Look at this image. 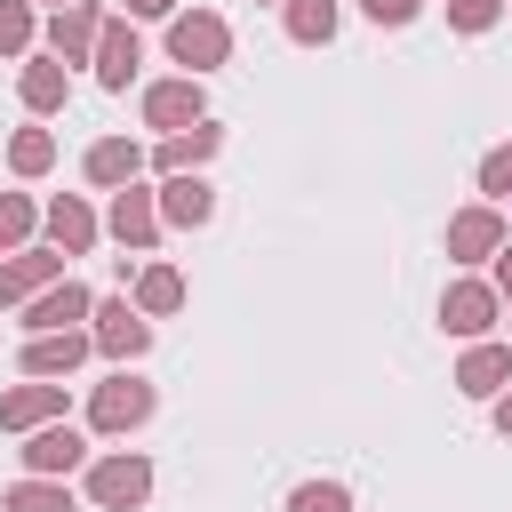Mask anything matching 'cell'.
<instances>
[{
	"label": "cell",
	"instance_id": "1",
	"mask_svg": "<svg viewBox=\"0 0 512 512\" xmlns=\"http://www.w3.org/2000/svg\"><path fill=\"white\" fill-rule=\"evenodd\" d=\"M168 56H176L184 72H216V64L232 56V32H224V16H208V8L176 16V24H168Z\"/></svg>",
	"mask_w": 512,
	"mask_h": 512
},
{
	"label": "cell",
	"instance_id": "2",
	"mask_svg": "<svg viewBox=\"0 0 512 512\" xmlns=\"http://www.w3.org/2000/svg\"><path fill=\"white\" fill-rule=\"evenodd\" d=\"M88 416H96V432H128V424H144V416H152V384L120 368L112 384H96V408H88Z\"/></svg>",
	"mask_w": 512,
	"mask_h": 512
},
{
	"label": "cell",
	"instance_id": "3",
	"mask_svg": "<svg viewBox=\"0 0 512 512\" xmlns=\"http://www.w3.org/2000/svg\"><path fill=\"white\" fill-rule=\"evenodd\" d=\"M88 496L112 504V512H128V504L152 496V464H144V456H104V464L88 472Z\"/></svg>",
	"mask_w": 512,
	"mask_h": 512
},
{
	"label": "cell",
	"instance_id": "4",
	"mask_svg": "<svg viewBox=\"0 0 512 512\" xmlns=\"http://www.w3.org/2000/svg\"><path fill=\"white\" fill-rule=\"evenodd\" d=\"M88 312H96V304H88V288H80V280H48V288L24 304V328H32V336H48V328H72V320H88Z\"/></svg>",
	"mask_w": 512,
	"mask_h": 512
},
{
	"label": "cell",
	"instance_id": "5",
	"mask_svg": "<svg viewBox=\"0 0 512 512\" xmlns=\"http://www.w3.org/2000/svg\"><path fill=\"white\" fill-rule=\"evenodd\" d=\"M88 344H96V336H80V328H48V336L24 344V376H72V368L88 360Z\"/></svg>",
	"mask_w": 512,
	"mask_h": 512
},
{
	"label": "cell",
	"instance_id": "6",
	"mask_svg": "<svg viewBox=\"0 0 512 512\" xmlns=\"http://www.w3.org/2000/svg\"><path fill=\"white\" fill-rule=\"evenodd\" d=\"M496 320V288H480V280H456L448 296H440V328L448 336H480Z\"/></svg>",
	"mask_w": 512,
	"mask_h": 512
},
{
	"label": "cell",
	"instance_id": "7",
	"mask_svg": "<svg viewBox=\"0 0 512 512\" xmlns=\"http://www.w3.org/2000/svg\"><path fill=\"white\" fill-rule=\"evenodd\" d=\"M64 272V256H48V248H24V256H8L0 264V304H32L48 280Z\"/></svg>",
	"mask_w": 512,
	"mask_h": 512
},
{
	"label": "cell",
	"instance_id": "8",
	"mask_svg": "<svg viewBox=\"0 0 512 512\" xmlns=\"http://www.w3.org/2000/svg\"><path fill=\"white\" fill-rule=\"evenodd\" d=\"M80 456H88V440H80L72 424H40L32 448H24V472H48V480H56V472H72Z\"/></svg>",
	"mask_w": 512,
	"mask_h": 512
},
{
	"label": "cell",
	"instance_id": "9",
	"mask_svg": "<svg viewBox=\"0 0 512 512\" xmlns=\"http://www.w3.org/2000/svg\"><path fill=\"white\" fill-rule=\"evenodd\" d=\"M136 64H144L136 32H128V24H104V32H96V80H104V88H128Z\"/></svg>",
	"mask_w": 512,
	"mask_h": 512
},
{
	"label": "cell",
	"instance_id": "10",
	"mask_svg": "<svg viewBox=\"0 0 512 512\" xmlns=\"http://www.w3.org/2000/svg\"><path fill=\"white\" fill-rule=\"evenodd\" d=\"M144 120H152V128H192V120H200V80H160V88H144Z\"/></svg>",
	"mask_w": 512,
	"mask_h": 512
},
{
	"label": "cell",
	"instance_id": "11",
	"mask_svg": "<svg viewBox=\"0 0 512 512\" xmlns=\"http://www.w3.org/2000/svg\"><path fill=\"white\" fill-rule=\"evenodd\" d=\"M152 232H160V200L128 184V192L112 200V240H120V248H152Z\"/></svg>",
	"mask_w": 512,
	"mask_h": 512
},
{
	"label": "cell",
	"instance_id": "12",
	"mask_svg": "<svg viewBox=\"0 0 512 512\" xmlns=\"http://www.w3.org/2000/svg\"><path fill=\"white\" fill-rule=\"evenodd\" d=\"M496 248H504V216H496V208H464V216L448 224V256L472 264V256H496Z\"/></svg>",
	"mask_w": 512,
	"mask_h": 512
},
{
	"label": "cell",
	"instance_id": "13",
	"mask_svg": "<svg viewBox=\"0 0 512 512\" xmlns=\"http://www.w3.org/2000/svg\"><path fill=\"white\" fill-rule=\"evenodd\" d=\"M144 344H152L144 312H128V304H104V312H96V352H112V360H136Z\"/></svg>",
	"mask_w": 512,
	"mask_h": 512
},
{
	"label": "cell",
	"instance_id": "14",
	"mask_svg": "<svg viewBox=\"0 0 512 512\" xmlns=\"http://www.w3.org/2000/svg\"><path fill=\"white\" fill-rule=\"evenodd\" d=\"M456 384H464L472 400L504 392V384H512V352H504V344H472V352H464V368H456Z\"/></svg>",
	"mask_w": 512,
	"mask_h": 512
},
{
	"label": "cell",
	"instance_id": "15",
	"mask_svg": "<svg viewBox=\"0 0 512 512\" xmlns=\"http://www.w3.org/2000/svg\"><path fill=\"white\" fill-rule=\"evenodd\" d=\"M56 408H64V384H24V392L0 400V424H8V432H40Z\"/></svg>",
	"mask_w": 512,
	"mask_h": 512
},
{
	"label": "cell",
	"instance_id": "16",
	"mask_svg": "<svg viewBox=\"0 0 512 512\" xmlns=\"http://www.w3.org/2000/svg\"><path fill=\"white\" fill-rule=\"evenodd\" d=\"M96 32H104V16L72 0V8H56V24H48V48L72 64V56H88V48H96Z\"/></svg>",
	"mask_w": 512,
	"mask_h": 512
},
{
	"label": "cell",
	"instance_id": "17",
	"mask_svg": "<svg viewBox=\"0 0 512 512\" xmlns=\"http://www.w3.org/2000/svg\"><path fill=\"white\" fill-rule=\"evenodd\" d=\"M136 168H144V152H136L128 136L88 144V184H136Z\"/></svg>",
	"mask_w": 512,
	"mask_h": 512
},
{
	"label": "cell",
	"instance_id": "18",
	"mask_svg": "<svg viewBox=\"0 0 512 512\" xmlns=\"http://www.w3.org/2000/svg\"><path fill=\"white\" fill-rule=\"evenodd\" d=\"M160 216H168V224H208V216H216V192H208L200 176H168Z\"/></svg>",
	"mask_w": 512,
	"mask_h": 512
},
{
	"label": "cell",
	"instance_id": "19",
	"mask_svg": "<svg viewBox=\"0 0 512 512\" xmlns=\"http://www.w3.org/2000/svg\"><path fill=\"white\" fill-rule=\"evenodd\" d=\"M24 104H32V112H56V104H64V56L24 64Z\"/></svg>",
	"mask_w": 512,
	"mask_h": 512
},
{
	"label": "cell",
	"instance_id": "20",
	"mask_svg": "<svg viewBox=\"0 0 512 512\" xmlns=\"http://www.w3.org/2000/svg\"><path fill=\"white\" fill-rule=\"evenodd\" d=\"M208 152H216V128H200V120H192V128H176V136L160 144V168H176V176H184V168H200Z\"/></svg>",
	"mask_w": 512,
	"mask_h": 512
},
{
	"label": "cell",
	"instance_id": "21",
	"mask_svg": "<svg viewBox=\"0 0 512 512\" xmlns=\"http://www.w3.org/2000/svg\"><path fill=\"white\" fill-rule=\"evenodd\" d=\"M48 232H56V248H64V256H80V248L96 240V216H88L80 200H56V208H48Z\"/></svg>",
	"mask_w": 512,
	"mask_h": 512
},
{
	"label": "cell",
	"instance_id": "22",
	"mask_svg": "<svg viewBox=\"0 0 512 512\" xmlns=\"http://www.w3.org/2000/svg\"><path fill=\"white\" fill-rule=\"evenodd\" d=\"M288 32H296L304 48L336 40V0H288Z\"/></svg>",
	"mask_w": 512,
	"mask_h": 512
},
{
	"label": "cell",
	"instance_id": "23",
	"mask_svg": "<svg viewBox=\"0 0 512 512\" xmlns=\"http://www.w3.org/2000/svg\"><path fill=\"white\" fill-rule=\"evenodd\" d=\"M8 512H72V496H64L48 472H24V480L8 488Z\"/></svg>",
	"mask_w": 512,
	"mask_h": 512
},
{
	"label": "cell",
	"instance_id": "24",
	"mask_svg": "<svg viewBox=\"0 0 512 512\" xmlns=\"http://www.w3.org/2000/svg\"><path fill=\"white\" fill-rule=\"evenodd\" d=\"M48 160H56V136H48V128H16V144H8V168H16V176H40Z\"/></svg>",
	"mask_w": 512,
	"mask_h": 512
},
{
	"label": "cell",
	"instance_id": "25",
	"mask_svg": "<svg viewBox=\"0 0 512 512\" xmlns=\"http://www.w3.org/2000/svg\"><path fill=\"white\" fill-rule=\"evenodd\" d=\"M184 304V280L168 272V264H152L144 280H136V312H176Z\"/></svg>",
	"mask_w": 512,
	"mask_h": 512
},
{
	"label": "cell",
	"instance_id": "26",
	"mask_svg": "<svg viewBox=\"0 0 512 512\" xmlns=\"http://www.w3.org/2000/svg\"><path fill=\"white\" fill-rule=\"evenodd\" d=\"M24 48H32V8L0 0V56H24Z\"/></svg>",
	"mask_w": 512,
	"mask_h": 512
},
{
	"label": "cell",
	"instance_id": "27",
	"mask_svg": "<svg viewBox=\"0 0 512 512\" xmlns=\"http://www.w3.org/2000/svg\"><path fill=\"white\" fill-rule=\"evenodd\" d=\"M288 512H352V496H344L336 480H304V488L288 496Z\"/></svg>",
	"mask_w": 512,
	"mask_h": 512
},
{
	"label": "cell",
	"instance_id": "28",
	"mask_svg": "<svg viewBox=\"0 0 512 512\" xmlns=\"http://www.w3.org/2000/svg\"><path fill=\"white\" fill-rule=\"evenodd\" d=\"M32 232V200H16V192H0V248H16Z\"/></svg>",
	"mask_w": 512,
	"mask_h": 512
},
{
	"label": "cell",
	"instance_id": "29",
	"mask_svg": "<svg viewBox=\"0 0 512 512\" xmlns=\"http://www.w3.org/2000/svg\"><path fill=\"white\" fill-rule=\"evenodd\" d=\"M448 24L456 32H488L496 24V0H448Z\"/></svg>",
	"mask_w": 512,
	"mask_h": 512
},
{
	"label": "cell",
	"instance_id": "30",
	"mask_svg": "<svg viewBox=\"0 0 512 512\" xmlns=\"http://www.w3.org/2000/svg\"><path fill=\"white\" fill-rule=\"evenodd\" d=\"M480 192H512V144L480 160Z\"/></svg>",
	"mask_w": 512,
	"mask_h": 512
},
{
	"label": "cell",
	"instance_id": "31",
	"mask_svg": "<svg viewBox=\"0 0 512 512\" xmlns=\"http://www.w3.org/2000/svg\"><path fill=\"white\" fill-rule=\"evenodd\" d=\"M360 8H368L376 24H408V16H416V0H360Z\"/></svg>",
	"mask_w": 512,
	"mask_h": 512
},
{
	"label": "cell",
	"instance_id": "32",
	"mask_svg": "<svg viewBox=\"0 0 512 512\" xmlns=\"http://www.w3.org/2000/svg\"><path fill=\"white\" fill-rule=\"evenodd\" d=\"M176 0H128V16H168Z\"/></svg>",
	"mask_w": 512,
	"mask_h": 512
},
{
	"label": "cell",
	"instance_id": "33",
	"mask_svg": "<svg viewBox=\"0 0 512 512\" xmlns=\"http://www.w3.org/2000/svg\"><path fill=\"white\" fill-rule=\"evenodd\" d=\"M496 432H512V392H496Z\"/></svg>",
	"mask_w": 512,
	"mask_h": 512
},
{
	"label": "cell",
	"instance_id": "34",
	"mask_svg": "<svg viewBox=\"0 0 512 512\" xmlns=\"http://www.w3.org/2000/svg\"><path fill=\"white\" fill-rule=\"evenodd\" d=\"M496 288H512V248H504V256H496Z\"/></svg>",
	"mask_w": 512,
	"mask_h": 512
},
{
	"label": "cell",
	"instance_id": "35",
	"mask_svg": "<svg viewBox=\"0 0 512 512\" xmlns=\"http://www.w3.org/2000/svg\"><path fill=\"white\" fill-rule=\"evenodd\" d=\"M48 8H72V0H48Z\"/></svg>",
	"mask_w": 512,
	"mask_h": 512
}]
</instances>
